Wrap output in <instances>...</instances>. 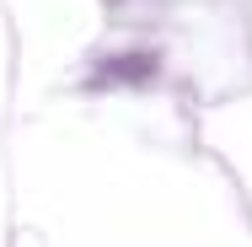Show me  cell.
Listing matches in <instances>:
<instances>
[{
  "label": "cell",
  "instance_id": "1",
  "mask_svg": "<svg viewBox=\"0 0 252 247\" xmlns=\"http://www.w3.org/2000/svg\"><path fill=\"white\" fill-rule=\"evenodd\" d=\"M113 70H102V81H145L156 75V54H129V59H107Z\"/></svg>",
  "mask_w": 252,
  "mask_h": 247
}]
</instances>
